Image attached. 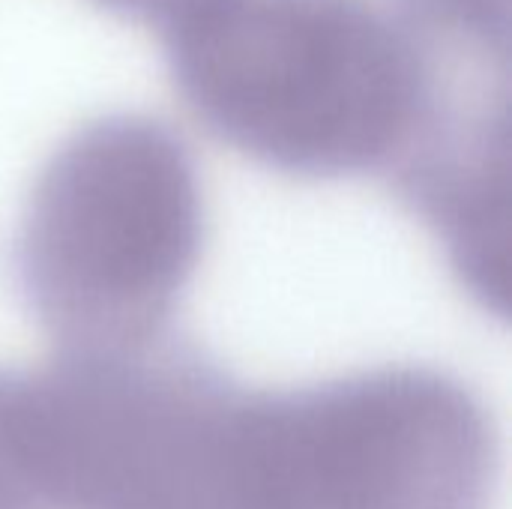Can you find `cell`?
I'll return each instance as SVG.
<instances>
[{"label":"cell","mask_w":512,"mask_h":509,"mask_svg":"<svg viewBox=\"0 0 512 509\" xmlns=\"http://www.w3.org/2000/svg\"><path fill=\"white\" fill-rule=\"evenodd\" d=\"M162 24L192 111L282 171H372L435 129L432 66L372 0H180Z\"/></svg>","instance_id":"1"},{"label":"cell","mask_w":512,"mask_h":509,"mask_svg":"<svg viewBox=\"0 0 512 509\" xmlns=\"http://www.w3.org/2000/svg\"><path fill=\"white\" fill-rule=\"evenodd\" d=\"M198 183L183 144L144 117H108L45 168L21 237L30 306L69 357L153 351L192 270Z\"/></svg>","instance_id":"2"},{"label":"cell","mask_w":512,"mask_h":509,"mask_svg":"<svg viewBox=\"0 0 512 509\" xmlns=\"http://www.w3.org/2000/svg\"><path fill=\"white\" fill-rule=\"evenodd\" d=\"M0 509H42L33 459V387L0 375Z\"/></svg>","instance_id":"3"},{"label":"cell","mask_w":512,"mask_h":509,"mask_svg":"<svg viewBox=\"0 0 512 509\" xmlns=\"http://www.w3.org/2000/svg\"><path fill=\"white\" fill-rule=\"evenodd\" d=\"M99 3L114 9V12H126V15H159V18H165L180 0H99Z\"/></svg>","instance_id":"4"},{"label":"cell","mask_w":512,"mask_h":509,"mask_svg":"<svg viewBox=\"0 0 512 509\" xmlns=\"http://www.w3.org/2000/svg\"><path fill=\"white\" fill-rule=\"evenodd\" d=\"M426 3H438V6H465V9H495V6H507V0H426Z\"/></svg>","instance_id":"5"}]
</instances>
